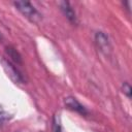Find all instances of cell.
I'll use <instances>...</instances> for the list:
<instances>
[{"label": "cell", "instance_id": "cell-1", "mask_svg": "<svg viewBox=\"0 0 132 132\" xmlns=\"http://www.w3.org/2000/svg\"><path fill=\"white\" fill-rule=\"evenodd\" d=\"M13 5L15 8L29 21L33 23H38L41 20V14L38 12V10L28 1H15L13 2Z\"/></svg>", "mask_w": 132, "mask_h": 132}, {"label": "cell", "instance_id": "cell-9", "mask_svg": "<svg viewBox=\"0 0 132 132\" xmlns=\"http://www.w3.org/2000/svg\"><path fill=\"white\" fill-rule=\"evenodd\" d=\"M122 91H123V93H124L128 98H131L132 89H131V86H130L128 82H124V84H123V86H122Z\"/></svg>", "mask_w": 132, "mask_h": 132}, {"label": "cell", "instance_id": "cell-10", "mask_svg": "<svg viewBox=\"0 0 132 132\" xmlns=\"http://www.w3.org/2000/svg\"><path fill=\"white\" fill-rule=\"evenodd\" d=\"M1 39H2V36H1V34H0V40H1Z\"/></svg>", "mask_w": 132, "mask_h": 132}, {"label": "cell", "instance_id": "cell-2", "mask_svg": "<svg viewBox=\"0 0 132 132\" xmlns=\"http://www.w3.org/2000/svg\"><path fill=\"white\" fill-rule=\"evenodd\" d=\"M1 64L2 67L5 71V73L7 74V76L15 84H24V77L22 75V73L20 72V70L11 63V61L6 60V59H2L1 60Z\"/></svg>", "mask_w": 132, "mask_h": 132}, {"label": "cell", "instance_id": "cell-6", "mask_svg": "<svg viewBox=\"0 0 132 132\" xmlns=\"http://www.w3.org/2000/svg\"><path fill=\"white\" fill-rule=\"evenodd\" d=\"M5 52H6L7 56L10 58L11 61H13L16 64H21L22 63V57H21V55L19 54V52L15 48H13L12 46H6L5 47Z\"/></svg>", "mask_w": 132, "mask_h": 132}, {"label": "cell", "instance_id": "cell-4", "mask_svg": "<svg viewBox=\"0 0 132 132\" xmlns=\"http://www.w3.org/2000/svg\"><path fill=\"white\" fill-rule=\"evenodd\" d=\"M64 104H65L66 107H68L69 109H71V110H73V111H76V112H78V113L81 114V116H87V114L89 113L88 109H87L82 104H80V103L77 101V99L74 98V97H71V96L66 97V98L64 99Z\"/></svg>", "mask_w": 132, "mask_h": 132}, {"label": "cell", "instance_id": "cell-8", "mask_svg": "<svg viewBox=\"0 0 132 132\" xmlns=\"http://www.w3.org/2000/svg\"><path fill=\"white\" fill-rule=\"evenodd\" d=\"M53 131L54 132H62V126L60 122V118L58 116L54 117V124H53Z\"/></svg>", "mask_w": 132, "mask_h": 132}, {"label": "cell", "instance_id": "cell-7", "mask_svg": "<svg viewBox=\"0 0 132 132\" xmlns=\"http://www.w3.org/2000/svg\"><path fill=\"white\" fill-rule=\"evenodd\" d=\"M10 114L0 105V125H3L5 124L6 122H8L10 120Z\"/></svg>", "mask_w": 132, "mask_h": 132}, {"label": "cell", "instance_id": "cell-5", "mask_svg": "<svg viewBox=\"0 0 132 132\" xmlns=\"http://www.w3.org/2000/svg\"><path fill=\"white\" fill-rule=\"evenodd\" d=\"M59 5H60V9L64 13V15L67 18V20L72 24H76L77 23L76 13H75L74 9L72 8V6L70 5V3L67 1H62L59 3Z\"/></svg>", "mask_w": 132, "mask_h": 132}, {"label": "cell", "instance_id": "cell-3", "mask_svg": "<svg viewBox=\"0 0 132 132\" xmlns=\"http://www.w3.org/2000/svg\"><path fill=\"white\" fill-rule=\"evenodd\" d=\"M95 42L97 44V47L104 54V55H109L110 52H111V45H110V42H109V39H108V36L99 31L95 34Z\"/></svg>", "mask_w": 132, "mask_h": 132}]
</instances>
